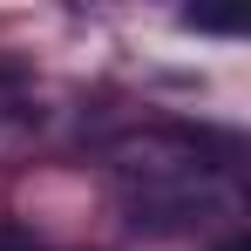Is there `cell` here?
I'll return each instance as SVG.
<instances>
[{
	"instance_id": "cell-1",
	"label": "cell",
	"mask_w": 251,
	"mask_h": 251,
	"mask_svg": "<svg viewBox=\"0 0 251 251\" xmlns=\"http://www.w3.org/2000/svg\"><path fill=\"white\" fill-rule=\"evenodd\" d=\"M109 163L123 176H143V190H190L210 163V150L183 129H129V136H109Z\"/></svg>"
},
{
	"instance_id": "cell-3",
	"label": "cell",
	"mask_w": 251,
	"mask_h": 251,
	"mask_svg": "<svg viewBox=\"0 0 251 251\" xmlns=\"http://www.w3.org/2000/svg\"><path fill=\"white\" fill-rule=\"evenodd\" d=\"M231 251H245V245H231Z\"/></svg>"
},
{
	"instance_id": "cell-2",
	"label": "cell",
	"mask_w": 251,
	"mask_h": 251,
	"mask_svg": "<svg viewBox=\"0 0 251 251\" xmlns=\"http://www.w3.org/2000/svg\"><path fill=\"white\" fill-rule=\"evenodd\" d=\"M0 251H41V245H34L21 224H0Z\"/></svg>"
}]
</instances>
